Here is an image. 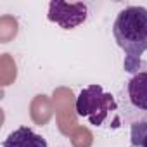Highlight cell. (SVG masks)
I'll return each mask as SVG.
<instances>
[{"mask_svg":"<svg viewBox=\"0 0 147 147\" xmlns=\"http://www.w3.org/2000/svg\"><path fill=\"white\" fill-rule=\"evenodd\" d=\"M116 43L125 50V69L137 71L140 55L147 50V9L131 5L123 9L113 26Z\"/></svg>","mask_w":147,"mask_h":147,"instance_id":"cell-1","label":"cell"},{"mask_svg":"<svg viewBox=\"0 0 147 147\" xmlns=\"http://www.w3.org/2000/svg\"><path fill=\"white\" fill-rule=\"evenodd\" d=\"M118 104L113 94L104 92L100 85H88L85 87L78 99H76V113L78 116L90 121L94 126H102L111 114H114Z\"/></svg>","mask_w":147,"mask_h":147,"instance_id":"cell-2","label":"cell"},{"mask_svg":"<svg viewBox=\"0 0 147 147\" xmlns=\"http://www.w3.org/2000/svg\"><path fill=\"white\" fill-rule=\"evenodd\" d=\"M49 19L64 30H73L87 19V5L67 4V2H50Z\"/></svg>","mask_w":147,"mask_h":147,"instance_id":"cell-3","label":"cell"},{"mask_svg":"<svg viewBox=\"0 0 147 147\" xmlns=\"http://www.w3.org/2000/svg\"><path fill=\"white\" fill-rule=\"evenodd\" d=\"M2 147H47V140L42 135L35 133L31 128L21 126L9 133Z\"/></svg>","mask_w":147,"mask_h":147,"instance_id":"cell-4","label":"cell"},{"mask_svg":"<svg viewBox=\"0 0 147 147\" xmlns=\"http://www.w3.org/2000/svg\"><path fill=\"white\" fill-rule=\"evenodd\" d=\"M128 97L137 109L147 111V71L135 73L128 82Z\"/></svg>","mask_w":147,"mask_h":147,"instance_id":"cell-5","label":"cell"},{"mask_svg":"<svg viewBox=\"0 0 147 147\" xmlns=\"http://www.w3.org/2000/svg\"><path fill=\"white\" fill-rule=\"evenodd\" d=\"M130 137L133 147H147V121H133Z\"/></svg>","mask_w":147,"mask_h":147,"instance_id":"cell-6","label":"cell"}]
</instances>
